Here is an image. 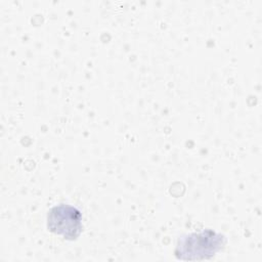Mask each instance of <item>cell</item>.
Returning a JSON list of instances; mask_svg holds the SVG:
<instances>
[{"label":"cell","mask_w":262,"mask_h":262,"mask_svg":"<svg viewBox=\"0 0 262 262\" xmlns=\"http://www.w3.org/2000/svg\"><path fill=\"white\" fill-rule=\"evenodd\" d=\"M224 234L206 228L200 232L186 233L178 237L174 249L176 259L182 261H202L212 259L226 245Z\"/></svg>","instance_id":"obj_1"},{"label":"cell","mask_w":262,"mask_h":262,"mask_svg":"<svg viewBox=\"0 0 262 262\" xmlns=\"http://www.w3.org/2000/svg\"><path fill=\"white\" fill-rule=\"evenodd\" d=\"M46 225L50 232L68 241H76L83 230L82 213L68 204L53 206L47 212Z\"/></svg>","instance_id":"obj_2"}]
</instances>
